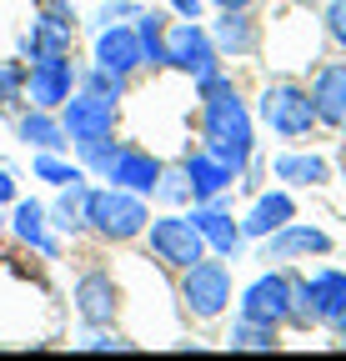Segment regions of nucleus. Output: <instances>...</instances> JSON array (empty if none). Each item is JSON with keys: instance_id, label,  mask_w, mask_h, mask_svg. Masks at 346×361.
<instances>
[{"instance_id": "18", "label": "nucleus", "mask_w": 346, "mask_h": 361, "mask_svg": "<svg viewBox=\"0 0 346 361\" xmlns=\"http://www.w3.org/2000/svg\"><path fill=\"white\" fill-rule=\"evenodd\" d=\"M286 221H296V201H291L286 191H266V196H256L251 216L241 221V236H251V241H266L271 231H281Z\"/></svg>"}, {"instance_id": "21", "label": "nucleus", "mask_w": 346, "mask_h": 361, "mask_svg": "<svg viewBox=\"0 0 346 361\" xmlns=\"http://www.w3.org/2000/svg\"><path fill=\"white\" fill-rule=\"evenodd\" d=\"M11 226H16V236L30 246V251H40V256H61V246H56V236L46 231V206L40 201H16V216H11Z\"/></svg>"}, {"instance_id": "8", "label": "nucleus", "mask_w": 346, "mask_h": 361, "mask_svg": "<svg viewBox=\"0 0 346 361\" xmlns=\"http://www.w3.org/2000/svg\"><path fill=\"white\" fill-rule=\"evenodd\" d=\"M70 85H75V66L66 56H30L25 71V101L35 111H61L70 101Z\"/></svg>"}, {"instance_id": "3", "label": "nucleus", "mask_w": 346, "mask_h": 361, "mask_svg": "<svg viewBox=\"0 0 346 361\" xmlns=\"http://www.w3.org/2000/svg\"><path fill=\"white\" fill-rule=\"evenodd\" d=\"M241 316H251V322H271V326H281V322H291V326H311L307 316L296 311V281L281 276V271H266V276H256V281L246 286Z\"/></svg>"}, {"instance_id": "2", "label": "nucleus", "mask_w": 346, "mask_h": 361, "mask_svg": "<svg viewBox=\"0 0 346 361\" xmlns=\"http://www.w3.org/2000/svg\"><path fill=\"white\" fill-rule=\"evenodd\" d=\"M146 221H151V211H146V196H136V191L106 186V191H91V196H85V226H91L96 236H106V241H131V236H141Z\"/></svg>"}, {"instance_id": "9", "label": "nucleus", "mask_w": 346, "mask_h": 361, "mask_svg": "<svg viewBox=\"0 0 346 361\" xmlns=\"http://www.w3.org/2000/svg\"><path fill=\"white\" fill-rule=\"evenodd\" d=\"M151 251H156L166 266L186 271L191 261L206 256V236L191 226V216H161V221H151Z\"/></svg>"}, {"instance_id": "12", "label": "nucleus", "mask_w": 346, "mask_h": 361, "mask_svg": "<svg viewBox=\"0 0 346 361\" xmlns=\"http://www.w3.org/2000/svg\"><path fill=\"white\" fill-rule=\"evenodd\" d=\"M75 45V16H61V11H40L30 20V35L20 40L25 56H70Z\"/></svg>"}, {"instance_id": "19", "label": "nucleus", "mask_w": 346, "mask_h": 361, "mask_svg": "<svg viewBox=\"0 0 346 361\" xmlns=\"http://www.w3.org/2000/svg\"><path fill=\"white\" fill-rule=\"evenodd\" d=\"M186 180H191V201H216V196H226L231 191V171L221 166V161H216L206 146L201 151H191L186 156Z\"/></svg>"}, {"instance_id": "10", "label": "nucleus", "mask_w": 346, "mask_h": 361, "mask_svg": "<svg viewBox=\"0 0 346 361\" xmlns=\"http://www.w3.org/2000/svg\"><path fill=\"white\" fill-rule=\"evenodd\" d=\"M296 311L307 322H336L346 311V271H316V276L296 281Z\"/></svg>"}, {"instance_id": "23", "label": "nucleus", "mask_w": 346, "mask_h": 361, "mask_svg": "<svg viewBox=\"0 0 346 361\" xmlns=\"http://www.w3.org/2000/svg\"><path fill=\"white\" fill-rule=\"evenodd\" d=\"M271 176H276V180H291V186H321V180H331V166H326L321 156H296V151H286V156L271 161Z\"/></svg>"}, {"instance_id": "13", "label": "nucleus", "mask_w": 346, "mask_h": 361, "mask_svg": "<svg viewBox=\"0 0 346 361\" xmlns=\"http://www.w3.org/2000/svg\"><path fill=\"white\" fill-rule=\"evenodd\" d=\"M191 226L206 236V246L211 251H221V256H236L241 251V221H231L226 216V206H221V196L216 201H196V211H191Z\"/></svg>"}, {"instance_id": "35", "label": "nucleus", "mask_w": 346, "mask_h": 361, "mask_svg": "<svg viewBox=\"0 0 346 361\" xmlns=\"http://www.w3.org/2000/svg\"><path fill=\"white\" fill-rule=\"evenodd\" d=\"M6 201H16V176H11V166H0V206Z\"/></svg>"}, {"instance_id": "4", "label": "nucleus", "mask_w": 346, "mask_h": 361, "mask_svg": "<svg viewBox=\"0 0 346 361\" xmlns=\"http://www.w3.org/2000/svg\"><path fill=\"white\" fill-rule=\"evenodd\" d=\"M261 121L276 135H286V141H296V135H307L311 126H321L316 106H311V90H301L296 80H276V85L261 90Z\"/></svg>"}, {"instance_id": "27", "label": "nucleus", "mask_w": 346, "mask_h": 361, "mask_svg": "<svg viewBox=\"0 0 346 361\" xmlns=\"http://www.w3.org/2000/svg\"><path fill=\"white\" fill-rule=\"evenodd\" d=\"M35 176L51 180V186H70V180H85V166H70V161H61L56 151H40V156H35Z\"/></svg>"}, {"instance_id": "25", "label": "nucleus", "mask_w": 346, "mask_h": 361, "mask_svg": "<svg viewBox=\"0 0 346 361\" xmlns=\"http://www.w3.org/2000/svg\"><path fill=\"white\" fill-rule=\"evenodd\" d=\"M136 40H141L146 66H166V16L161 11H141L136 16Z\"/></svg>"}, {"instance_id": "26", "label": "nucleus", "mask_w": 346, "mask_h": 361, "mask_svg": "<svg viewBox=\"0 0 346 361\" xmlns=\"http://www.w3.org/2000/svg\"><path fill=\"white\" fill-rule=\"evenodd\" d=\"M231 351H276V326L241 316V322L231 326Z\"/></svg>"}, {"instance_id": "24", "label": "nucleus", "mask_w": 346, "mask_h": 361, "mask_svg": "<svg viewBox=\"0 0 346 361\" xmlns=\"http://www.w3.org/2000/svg\"><path fill=\"white\" fill-rule=\"evenodd\" d=\"M85 196H91V186L85 180H70V186H61V201L51 206V226H61V231H80L85 226Z\"/></svg>"}, {"instance_id": "28", "label": "nucleus", "mask_w": 346, "mask_h": 361, "mask_svg": "<svg viewBox=\"0 0 346 361\" xmlns=\"http://www.w3.org/2000/svg\"><path fill=\"white\" fill-rule=\"evenodd\" d=\"M75 151H80V166L96 171V176H111V166H116V156H121V146L111 141V135H101V141H85V146H75Z\"/></svg>"}, {"instance_id": "36", "label": "nucleus", "mask_w": 346, "mask_h": 361, "mask_svg": "<svg viewBox=\"0 0 346 361\" xmlns=\"http://www.w3.org/2000/svg\"><path fill=\"white\" fill-rule=\"evenodd\" d=\"M171 11H176L181 20H196L201 16V0H171Z\"/></svg>"}, {"instance_id": "38", "label": "nucleus", "mask_w": 346, "mask_h": 361, "mask_svg": "<svg viewBox=\"0 0 346 361\" xmlns=\"http://www.w3.org/2000/svg\"><path fill=\"white\" fill-rule=\"evenodd\" d=\"M211 6H216V11H246L251 0H211Z\"/></svg>"}, {"instance_id": "31", "label": "nucleus", "mask_w": 346, "mask_h": 361, "mask_svg": "<svg viewBox=\"0 0 346 361\" xmlns=\"http://www.w3.org/2000/svg\"><path fill=\"white\" fill-rule=\"evenodd\" d=\"M20 96H25V66L6 61V66H0V106H6V101H20Z\"/></svg>"}, {"instance_id": "22", "label": "nucleus", "mask_w": 346, "mask_h": 361, "mask_svg": "<svg viewBox=\"0 0 346 361\" xmlns=\"http://www.w3.org/2000/svg\"><path fill=\"white\" fill-rule=\"evenodd\" d=\"M16 130H20V141H30L35 151H61V146H70V141H66V126H61L51 111H35V106L16 121Z\"/></svg>"}, {"instance_id": "33", "label": "nucleus", "mask_w": 346, "mask_h": 361, "mask_svg": "<svg viewBox=\"0 0 346 361\" xmlns=\"http://www.w3.org/2000/svg\"><path fill=\"white\" fill-rule=\"evenodd\" d=\"M326 35L346 51V0H331V6H326Z\"/></svg>"}, {"instance_id": "11", "label": "nucleus", "mask_w": 346, "mask_h": 361, "mask_svg": "<svg viewBox=\"0 0 346 361\" xmlns=\"http://www.w3.org/2000/svg\"><path fill=\"white\" fill-rule=\"evenodd\" d=\"M116 306H121V296H116V281L106 276V271H85V276L75 281V316L85 326H111L116 322Z\"/></svg>"}, {"instance_id": "39", "label": "nucleus", "mask_w": 346, "mask_h": 361, "mask_svg": "<svg viewBox=\"0 0 346 361\" xmlns=\"http://www.w3.org/2000/svg\"><path fill=\"white\" fill-rule=\"evenodd\" d=\"M331 326H336V336H341V341H346V311H341V316H336V322H331Z\"/></svg>"}, {"instance_id": "17", "label": "nucleus", "mask_w": 346, "mask_h": 361, "mask_svg": "<svg viewBox=\"0 0 346 361\" xmlns=\"http://www.w3.org/2000/svg\"><path fill=\"white\" fill-rule=\"evenodd\" d=\"M161 161L151 151H121L116 166H111V186L121 191H136V196H156V180H161Z\"/></svg>"}, {"instance_id": "34", "label": "nucleus", "mask_w": 346, "mask_h": 361, "mask_svg": "<svg viewBox=\"0 0 346 361\" xmlns=\"http://www.w3.org/2000/svg\"><path fill=\"white\" fill-rule=\"evenodd\" d=\"M85 351H131V341H125V336H91Z\"/></svg>"}, {"instance_id": "41", "label": "nucleus", "mask_w": 346, "mask_h": 361, "mask_svg": "<svg viewBox=\"0 0 346 361\" xmlns=\"http://www.w3.org/2000/svg\"><path fill=\"white\" fill-rule=\"evenodd\" d=\"M341 130H346V121H341Z\"/></svg>"}, {"instance_id": "5", "label": "nucleus", "mask_w": 346, "mask_h": 361, "mask_svg": "<svg viewBox=\"0 0 346 361\" xmlns=\"http://www.w3.org/2000/svg\"><path fill=\"white\" fill-rule=\"evenodd\" d=\"M181 301L191 316H201V322H211V316H221L226 301H231V271L221 261H191L186 276H181Z\"/></svg>"}, {"instance_id": "14", "label": "nucleus", "mask_w": 346, "mask_h": 361, "mask_svg": "<svg viewBox=\"0 0 346 361\" xmlns=\"http://www.w3.org/2000/svg\"><path fill=\"white\" fill-rule=\"evenodd\" d=\"M326 251H331V236H326V231L286 221L281 231H271V236H266L261 261H296V256H326Z\"/></svg>"}, {"instance_id": "20", "label": "nucleus", "mask_w": 346, "mask_h": 361, "mask_svg": "<svg viewBox=\"0 0 346 361\" xmlns=\"http://www.w3.org/2000/svg\"><path fill=\"white\" fill-rule=\"evenodd\" d=\"M206 35H211V45L221 56H251L256 40H261V35H256V20L246 11H221V20H216Z\"/></svg>"}, {"instance_id": "6", "label": "nucleus", "mask_w": 346, "mask_h": 361, "mask_svg": "<svg viewBox=\"0 0 346 361\" xmlns=\"http://www.w3.org/2000/svg\"><path fill=\"white\" fill-rule=\"evenodd\" d=\"M166 66L186 71L191 80H206V75H221V51L211 45V35L196 20H181L176 30L166 25Z\"/></svg>"}, {"instance_id": "42", "label": "nucleus", "mask_w": 346, "mask_h": 361, "mask_svg": "<svg viewBox=\"0 0 346 361\" xmlns=\"http://www.w3.org/2000/svg\"><path fill=\"white\" fill-rule=\"evenodd\" d=\"M0 221H6V216H0Z\"/></svg>"}, {"instance_id": "15", "label": "nucleus", "mask_w": 346, "mask_h": 361, "mask_svg": "<svg viewBox=\"0 0 346 361\" xmlns=\"http://www.w3.org/2000/svg\"><path fill=\"white\" fill-rule=\"evenodd\" d=\"M96 66H111V71H121V75H131L136 66H146V56H141V40H136V25H101V35H96Z\"/></svg>"}, {"instance_id": "30", "label": "nucleus", "mask_w": 346, "mask_h": 361, "mask_svg": "<svg viewBox=\"0 0 346 361\" xmlns=\"http://www.w3.org/2000/svg\"><path fill=\"white\" fill-rule=\"evenodd\" d=\"M156 196H161L166 206H181V201H191V180H186V166H181V171H161V180H156Z\"/></svg>"}, {"instance_id": "1", "label": "nucleus", "mask_w": 346, "mask_h": 361, "mask_svg": "<svg viewBox=\"0 0 346 361\" xmlns=\"http://www.w3.org/2000/svg\"><path fill=\"white\" fill-rule=\"evenodd\" d=\"M201 85V130H206V151L221 161L231 176L251 166V111L236 96V85L221 75H206Z\"/></svg>"}, {"instance_id": "32", "label": "nucleus", "mask_w": 346, "mask_h": 361, "mask_svg": "<svg viewBox=\"0 0 346 361\" xmlns=\"http://www.w3.org/2000/svg\"><path fill=\"white\" fill-rule=\"evenodd\" d=\"M141 16V6H136V0H106V6L96 11V20L101 25H116V20H136Z\"/></svg>"}, {"instance_id": "16", "label": "nucleus", "mask_w": 346, "mask_h": 361, "mask_svg": "<svg viewBox=\"0 0 346 361\" xmlns=\"http://www.w3.org/2000/svg\"><path fill=\"white\" fill-rule=\"evenodd\" d=\"M311 106H316V121L321 126H341L346 121V66L331 61L311 75Z\"/></svg>"}, {"instance_id": "7", "label": "nucleus", "mask_w": 346, "mask_h": 361, "mask_svg": "<svg viewBox=\"0 0 346 361\" xmlns=\"http://www.w3.org/2000/svg\"><path fill=\"white\" fill-rule=\"evenodd\" d=\"M61 126H66V141L85 146V141H101V135L116 130V101L96 96V90H80L61 106Z\"/></svg>"}, {"instance_id": "37", "label": "nucleus", "mask_w": 346, "mask_h": 361, "mask_svg": "<svg viewBox=\"0 0 346 361\" xmlns=\"http://www.w3.org/2000/svg\"><path fill=\"white\" fill-rule=\"evenodd\" d=\"M46 11H61V16H75V0H46Z\"/></svg>"}, {"instance_id": "29", "label": "nucleus", "mask_w": 346, "mask_h": 361, "mask_svg": "<svg viewBox=\"0 0 346 361\" xmlns=\"http://www.w3.org/2000/svg\"><path fill=\"white\" fill-rule=\"evenodd\" d=\"M85 90L121 101V96H125V75H121V71H111V66H91V71H85Z\"/></svg>"}, {"instance_id": "40", "label": "nucleus", "mask_w": 346, "mask_h": 361, "mask_svg": "<svg viewBox=\"0 0 346 361\" xmlns=\"http://www.w3.org/2000/svg\"><path fill=\"white\" fill-rule=\"evenodd\" d=\"M296 6H321V0H296Z\"/></svg>"}]
</instances>
